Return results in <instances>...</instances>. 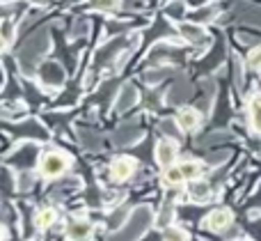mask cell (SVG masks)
Wrapping results in <instances>:
<instances>
[{"mask_svg":"<svg viewBox=\"0 0 261 241\" xmlns=\"http://www.w3.org/2000/svg\"><path fill=\"white\" fill-rule=\"evenodd\" d=\"M248 67H250V69H261V46H257V49L250 51V55H248Z\"/></svg>","mask_w":261,"mask_h":241,"instance_id":"obj_30","label":"cell"},{"mask_svg":"<svg viewBox=\"0 0 261 241\" xmlns=\"http://www.w3.org/2000/svg\"><path fill=\"white\" fill-rule=\"evenodd\" d=\"M46 51H48V30L41 28V30L35 32V35L21 46V51H18L21 71L25 74V76H32V74L37 71V62H39V58Z\"/></svg>","mask_w":261,"mask_h":241,"instance_id":"obj_1","label":"cell"},{"mask_svg":"<svg viewBox=\"0 0 261 241\" xmlns=\"http://www.w3.org/2000/svg\"><path fill=\"white\" fill-rule=\"evenodd\" d=\"M184 14H186V3L184 0H172V3L165 7V16L174 18V21H181Z\"/></svg>","mask_w":261,"mask_h":241,"instance_id":"obj_19","label":"cell"},{"mask_svg":"<svg viewBox=\"0 0 261 241\" xmlns=\"http://www.w3.org/2000/svg\"><path fill=\"white\" fill-rule=\"evenodd\" d=\"M202 87L204 99H199V108H202V113H208L213 106V97H216V83H213V78H206V81H202Z\"/></svg>","mask_w":261,"mask_h":241,"instance_id":"obj_14","label":"cell"},{"mask_svg":"<svg viewBox=\"0 0 261 241\" xmlns=\"http://www.w3.org/2000/svg\"><path fill=\"white\" fill-rule=\"evenodd\" d=\"M18 154L21 156H7V163H18V161H21V165H32L37 159V147L23 145L21 150H18Z\"/></svg>","mask_w":261,"mask_h":241,"instance_id":"obj_12","label":"cell"},{"mask_svg":"<svg viewBox=\"0 0 261 241\" xmlns=\"http://www.w3.org/2000/svg\"><path fill=\"white\" fill-rule=\"evenodd\" d=\"M149 225H151V211H149V207H138V209L128 216L124 230L117 232L115 237L117 239H138V237H142Z\"/></svg>","mask_w":261,"mask_h":241,"instance_id":"obj_2","label":"cell"},{"mask_svg":"<svg viewBox=\"0 0 261 241\" xmlns=\"http://www.w3.org/2000/svg\"><path fill=\"white\" fill-rule=\"evenodd\" d=\"M138 138H140V127H138V122H128V124H122V127L115 131L113 142H115L117 147H126V145H133Z\"/></svg>","mask_w":261,"mask_h":241,"instance_id":"obj_4","label":"cell"},{"mask_svg":"<svg viewBox=\"0 0 261 241\" xmlns=\"http://www.w3.org/2000/svg\"><path fill=\"white\" fill-rule=\"evenodd\" d=\"M39 74H41V81L48 83V85H62L64 81V69L58 62H46Z\"/></svg>","mask_w":261,"mask_h":241,"instance_id":"obj_6","label":"cell"},{"mask_svg":"<svg viewBox=\"0 0 261 241\" xmlns=\"http://www.w3.org/2000/svg\"><path fill=\"white\" fill-rule=\"evenodd\" d=\"M69 237L71 239H85V237H90V232H92V225L87 223V221H73L71 225H69Z\"/></svg>","mask_w":261,"mask_h":241,"instance_id":"obj_17","label":"cell"},{"mask_svg":"<svg viewBox=\"0 0 261 241\" xmlns=\"http://www.w3.org/2000/svg\"><path fill=\"white\" fill-rule=\"evenodd\" d=\"M32 3H39V5H44V3H48V0H32Z\"/></svg>","mask_w":261,"mask_h":241,"instance_id":"obj_40","label":"cell"},{"mask_svg":"<svg viewBox=\"0 0 261 241\" xmlns=\"http://www.w3.org/2000/svg\"><path fill=\"white\" fill-rule=\"evenodd\" d=\"M135 170V161L130 159H117L113 163V177L117 179V182H124V179L130 177V173Z\"/></svg>","mask_w":261,"mask_h":241,"instance_id":"obj_11","label":"cell"},{"mask_svg":"<svg viewBox=\"0 0 261 241\" xmlns=\"http://www.w3.org/2000/svg\"><path fill=\"white\" fill-rule=\"evenodd\" d=\"M227 159H229V152H218V154L206 156V161H208V163H213V165H218V163H225Z\"/></svg>","mask_w":261,"mask_h":241,"instance_id":"obj_33","label":"cell"},{"mask_svg":"<svg viewBox=\"0 0 261 241\" xmlns=\"http://www.w3.org/2000/svg\"><path fill=\"white\" fill-rule=\"evenodd\" d=\"M188 234L184 230H176V228H167L165 230V239H186Z\"/></svg>","mask_w":261,"mask_h":241,"instance_id":"obj_35","label":"cell"},{"mask_svg":"<svg viewBox=\"0 0 261 241\" xmlns=\"http://www.w3.org/2000/svg\"><path fill=\"white\" fill-rule=\"evenodd\" d=\"M184 170H181V168H170V170H167V173H165V182L167 184H179V182H184Z\"/></svg>","mask_w":261,"mask_h":241,"instance_id":"obj_29","label":"cell"},{"mask_svg":"<svg viewBox=\"0 0 261 241\" xmlns=\"http://www.w3.org/2000/svg\"><path fill=\"white\" fill-rule=\"evenodd\" d=\"M174 145H172L170 140H161L158 142V147H156V159H158V163L163 165V168H170L172 165V161H174Z\"/></svg>","mask_w":261,"mask_h":241,"instance_id":"obj_10","label":"cell"},{"mask_svg":"<svg viewBox=\"0 0 261 241\" xmlns=\"http://www.w3.org/2000/svg\"><path fill=\"white\" fill-rule=\"evenodd\" d=\"M5 3H7V0H5Z\"/></svg>","mask_w":261,"mask_h":241,"instance_id":"obj_41","label":"cell"},{"mask_svg":"<svg viewBox=\"0 0 261 241\" xmlns=\"http://www.w3.org/2000/svg\"><path fill=\"white\" fill-rule=\"evenodd\" d=\"M69 165V159L64 154H60V152H50V154H46L44 159H41V173L46 175V177H60V175L67 170Z\"/></svg>","mask_w":261,"mask_h":241,"instance_id":"obj_3","label":"cell"},{"mask_svg":"<svg viewBox=\"0 0 261 241\" xmlns=\"http://www.w3.org/2000/svg\"><path fill=\"white\" fill-rule=\"evenodd\" d=\"M222 140H229V133L227 131H213V133H208V138H199L197 145L208 147V145H216V142H222Z\"/></svg>","mask_w":261,"mask_h":241,"instance_id":"obj_21","label":"cell"},{"mask_svg":"<svg viewBox=\"0 0 261 241\" xmlns=\"http://www.w3.org/2000/svg\"><path fill=\"white\" fill-rule=\"evenodd\" d=\"M181 170H184V177H186V179H197V177H199V173H202L199 163H195V161L181 163Z\"/></svg>","mask_w":261,"mask_h":241,"instance_id":"obj_25","label":"cell"},{"mask_svg":"<svg viewBox=\"0 0 261 241\" xmlns=\"http://www.w3.org/2000/svg\"><path fill=\"white\" fill-rule=\"evenodd\" d=\"M144 0H124V9H140Z\"/></svg>","mask_w":261,"mask_h":241,"instance_id":"obj_38","label":"cell"},{"mask_svg":"<svg viewBox=\"0 0 261 241\" xmlns=\"http://www.w3.org/2000/svg\"><path fill=\"white\" fill-rule=\"evenodd\" d=\"M172 219H174V209H172V207L167 205V207H163V211H161V214H158L156 225H158V228H163V230H165V228H170Z\"/></svg>","mask_w":261,"mask_h":241,"instance_id":"obj_23","label":"cell"},{"mask_svg":"<svg viewBox=\"0 0 261 241\" xmlns=\"http://www.w3.org/2000/svg\"><path fill=\"white\" fill-rule=\"evenodd\" d=\"M12 39H14V23L7 18V21L3 23V41L5 44H12Z\"/></svg>","mask_w":261,"mask_h":241,"instance_id":"obj_31","label":"cell"},{"mask_svg":"<svg viewBox=\"0 0 261 241\" xmlns=\"http://www.w3.org/2000/svg\"><path fill=\"white\" fill-rule=\"evenodd\" d=\"M179 127H181V124L174 122L172 117H167V119H163V122H161V131L167 133V136H174V138L179 136Z\"/></svg>","mask_w":261,"mask_h":241,"instance_id":"obj_27","label":"cell"},{"mask_svg":"<svg viewBox=\"0 0 261 241\" xmlns=\"http://www.w3.org/2000/svg\"><path fill=\"white\" fill-rule=\"evenodd\" d=\"M87 32V23L85 21H78L76 26L71 28V37H83Z\"/></svg>","mask_w":261,"mask_h":241,"instance_id":"obj_37","label":"cell"},{"mask_svg":"<svg viewBox=\"0 0 261 241\" xmlns=\"http://www.w3.org/2000/svg\"><path fill=\"white\" fill-rule=\"evenodd\" d=\"M234 83H236V87L243 85V69H241V60H236V64H234Z\"/></svg>","mask_w":261,"mask_h":241,"instance_id":"obj_36","label":"cell"},{"mask_svg":"<svg viewBox=\"0 0 261 241\" xmlns=\"http://www.w3.org/2000/svg\"><path fill=\"white\" fill-rule=\"evenodd\" d=\"M167 76H172V69H149V71H144V83H149V85H156V83L165 81Z\"/></svg>","mask_w":261,"mask_h":241,"instance_id":"obj_18","label":"cell"},{"mask_svg":"<svg viewBox=\"0 0 261 241\" xmlns=\"http://www.w3.org/2000/svg\"><path fill=\"white\" fill-rule=\"evenodd\" d=\"M90 7L92 9H113L115 0H90Z\"/></svg>","mask_w":261,"mask_h":241,"instance_id":"obj_32","label":"cell"},{"mask_svg":"<svg viewBox=\"0 0 261 241\" xmlns=\"http://www.w3.org/2000/svg\"><path fill=\"white\" fill-rule=\"evenodd\" d=\"M236 16H239L243 23H257V26H261V7H252V5L239 3L236 5Z\"/></svg>","mask_w":261,"mask_h":241,"instance_id":"obj_9","label":"cell"},{"mask_svg":"<svg viewBox=\"0 0 261 241\" xmlns=\"http://www.w3.org/2000/svg\"><path fill=\"white\" fill-rule=\"evenodd\" d=\"M35 221H37V228H50V225L55 223V211L53 209H41Z\"/></svg>","mask_w":261,"mask_h":241,"instance_id":"obj_22","label":"cell"},{"mask_svg":"<svg viewBox=\"0 0 261 241\" xmlns=\"http://www.w3.org/2000/svg\"><path fill=\"white\" fill-rule=\"evenodd\" d=\"M124 30V23H108V32H119Z\"/></svg>","mask_w":261,"mask_h":241,"instance_id":"obj_39","label":"cell"},{"mask_svg":"<svg viewBox=\"0 0 261 241\" xmlns=\"http://www.w3.org/2000/svg\"><path fill=\"white\" fill-rule=\"evenodd\" d=\"M176 122L181 124V129L190 131V129H195L199 124V113L197 110H181V113L176 115Z\"/></svg>","mask_w":261,"mask_h":241,"instance_id":"obj_16","label":"cell"},{"mask_svg":"<svg viewBox=\"0 0 261 241\" xmlns=\"http://www.w3.org/2000/svg\"><path fill=\"white\" fill-rule=\"evenodd\" d=\"M229 223H231V214L227 209H216L206 219V228L213 230V232H222L225 228H229Z\"/></svg>","mask_w":261,"mask_h":241,"instance_id":"obj_8","label":"cell"},{"mask_svg":"<svg viewBox=\"0 0 261 241\" xmlns=\"http://www.w3.org/2000/svg\"><path fill=\"white\" fill-rule=\"evenodd\" d=\"M218 14V5H208V7H204V9H197L195 12V21H211L213 16Z\"/></svg>","mask_w":261,"mask_h":241,"instance_id":"obj_26","label":"cell"},{"mask_svg":"<svg viewBox=\"0 0 261 241\" xmlns=\"http://www.w3.org/2000/svg\"><path fill=\"white\" fill-rule=\"evenodd\" d=\"M78 138H81V145L85 150H101V136L96 131H90V129H81L78 131Z\"/></svg>","mask_w":261,"mask_h":241,"instance_id":"obj_15","label":"cell"},{"mask_svg":"<svg viewBox=\"0 0 261 241\" xmlns=\"http://www.w3.org/2000/svg\"><path fill=\"white\" fill-rule=\"evenodd\" d=\"M135 101H138V87L128 83V85H124L122 92H119L117 104H115V110H117V113H124V110H128Z\"/></svg>","mask_w":261,"mask_h":241,"instance_id":"obj_7","label":"cell"},{"mask_svg":"<svg viewBox=\"0 0 261 241\" xmlns=\"http://www.w3.org/2000/svg\"><path fill=\"white\" fill-rule=\"evenodd\" d=\"M190 196H193V200L202 202L208 198V184H195L193 188H190Z\"/></svg>","mask_w":261,"mask_h":241,"instance_id":"obj_28","label":"cell"},{"mask_svg":"<svg viewBox=\"0 0 261 241\" xmlns=\"http://www.w3.org/2000/svg\"><path fill=\"white\" fill-rule=\"evenodd\" d=\"M126 216H128V209H119L117 214L110 219V225H113V228H119V225H122V221L126 219Z\"/></svg>","mask_w":261,"mask_h":241,"instance_id":"obj_34","label":"cell"},{"mask_svg":"<svg viewBox=\"0 0 261 241\" xmlns=\"http://www.w3.org/2000/svg\"><path fill=\"white\" fill-rule=\"evenodd\" d=\"M250 117H252L254 131L261 133V97H254L252 104H250Z\"/></svg>","mask_w":261,"mask_h":241,"instance_id":"obj_20","label":"cell"},{"mask_svg":"<svg viewBox=\"0 0 261 241\" xmlns=\"http://www.w3.org/2000/svg\"><path fill=\"white\" fill-rule=\"evenodd\" d=\"M32 184H35V175L32 173H18V177H16V188L18 191H30Z\"/></svg>","mask_w":261,"mask_h":241,"instance_id":"obj_24","label":"cell"},{"mask_svg":"<svg viewBox=\"0 0 261 241\" xmlns=\"http://www.w3.org/2000/svg\"><path fill=\"white\" fill-rule=\"evenodd\" d=\"M179 30H181V35H184V39H188L190 44H202V39H206V37H204L202 26L184 23V26H179Z\"/></svg>","mask_w":261,"mask_h":241,"instance_id":"obj_13","label":"cell"},{"mask_svg":"<svg viewBox=\"0 0 261 241\" xmlns=\"http://www.w3.org/2000/svg\"><path fill=\"white\" fill-rule=\"evenodd\" d=\"M190 97H193V85H190L188 81H179L167 92V104L179 106V104H184V101H188Z\"/></svg>","mask_w":261,"mask_h":241,"instance_id":"obj_5","label":"cell"}]
</instances>
